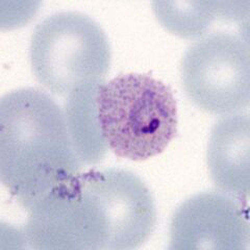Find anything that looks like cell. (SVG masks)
Masks as SVG:
<instances>
[{"label":"cell","mask_w":250,"mask_h":250,"mask_svg":"<svg viewBox=\"0 0 250 250\" xmlns=\"http://www.w3.org/2000/svg\"><path fill=\"white\" fill-rule=\"evenodd\" d=\"M27 212L23 240L41 250L136 249L158 220L148 187L120 168L81 172Z\"/></svg>","instance_id":"obj_1"},{"label":"cell","mask_w":250,"mask_h":250,"mask_svg":"<svg viewBox=\"0 0 250 250\" xmlns=\"http://www.w3.org/2000/svg\"><path fill=\"white\" fill-rule=\"evenodd\" d=\"M65 113L48 94L34 88L0 100V176L18 205L29 210L82 172Z\"/></svg>","instance_id":"obj_2"},{"label":"cell","mask_w":250,"mask_h":250,"mask_svg":"<svg viewBox=\"0 0 250 250\" xmlns=\"http://www.w3.org/2000/svg\"><path fill=\"white\" fill-rule=\"evenodd\" d=\"M97 112L107 147L120 158H152L177 134L173 92L147 74H120L104 83L97 94Z\"/></svg>","instance_id":"obj_3"},{"label":"cell","mask_w":250,"mask_h":250,"mask_svg":"<svg viewBox=\"0 0 250 250\" xmlns=\"http://www.w3.org/2000/svg\"><path fill=\"white\" fill-rule=\"evenodd\" d=\"M111 46L98 23L80 12L52 14L34 30L29 44L31 72L56 95H69L89 83H104Z\"/></svg>","instance_id":"obj_4"},{"label":"cell","mask_w":250,"mask_h":250,"mask_svg":"<svg viewBox=\"0 0 250 250\" xmlns=\"http://www.w3.org/2000/svg\"><path fill=\"white\" fill-rule=\"evenodd\" d=\"M183 88L193 104L215 115L243 111L250 101L248 38L214 33L187 49L179 67Z\"/></svg>","instance_id":"obj_5"},{"label":"cell","mask_w":250,"mask_h":250,"mask_svg":"<svg viewBox=\"0 0 250 250\" xmlns=\"http://www.w3.org/2000/svg\"><path fill=\"white\" fill-rule=\"evenodd\" d=\"M239 200L222 192L187 199L172 215L169 249H248V213Z\"/></svg>","instance_id":"obj_6"},{"label":"cell","mask_w":250,"mask_h":250,"mask_svg":"<svg viewBox=\"0 0 250 250\" xmlns=\"http://www.w3.org/2000/svg\"><path fill=\"white\" fill-rule=\"evenodd\" d=\"M250 119L237 114L214 124L208 147L210 178L222 192L247 198L250 191Z\"/></svg>","instance_id":"obj_7"},{"label":"cell","mask_w":250,"mask_h":250,"mask_svg":"<svg viewBox=\"0 0 250 250\" xmlns=\"http://www.w3.org/2000/svg\"><path fill=\"white\" fill-rule=\"evenodd\" d=\"M100 83H89L68 95L65 117L70 138L83 164H96L107 151V144L100 130L97 94Z\"/></svg>","instance_id":"obj_8"},{"label":"cell","mask_w":250,"mask_h":250,"mask_svg":"<svg viewBox=\"0 0 250 250\" xmlns=\"http://www.w3.org/2000/svg\"><path fill=\"white\" fill-rule=\"evenodd\" d=\"M233 2L223 1H153L156 19L170 33L186 39L205 36L217 17L242 19Z\"/></svg>","instance_id":"obj_9"}]
</instances>
